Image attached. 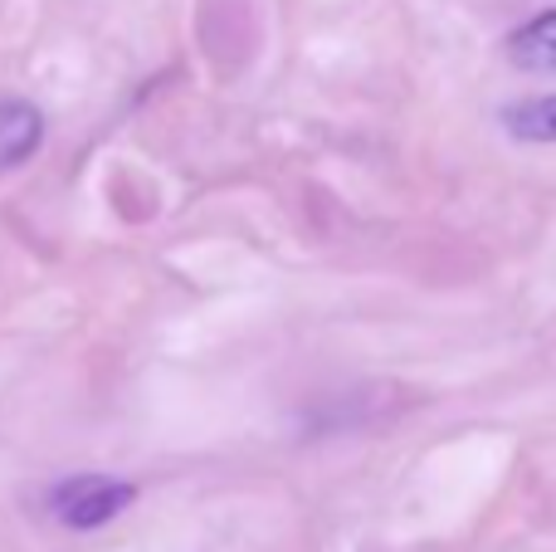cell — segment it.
I'll list each match as a JSON object with an SVG mask.
<instances>
[{
  "instance_id": "obj_4",
  "label": "cell",
  "mask_w": 556,
  "mask_h": 552,
  "mask_svg": "<svg viewBox=\"0 0 556 552\" xmlns=\"http://www.w3.org/2000/svg\"><path fill=\"white\" fill-rule=\"evenodd\" d=\"M503 127L518 142H556V93L522 98V103L503 108Z\"/></svg>"
},
{
  "instance_id": "obj_1",
  "label": "cell",
  "mask_w": 556,
  "mask_h": 552,
  "mask_svg": "<svg viewBox=\"0 0 556 552\" xmlns=\"http://www.w3.org/2000/svg\"><path fill=\"white\" fill-rule=\"evenodd\" d=\"M132 499H137V489L127 485V479H113V475H74V479H64V485H54V494H49V509H54V518L64 528H78V534H88V528L113 524V518L123 514Z\"/></svg>"
},
{
  "instance_id": "obj_3",
  "label": "cell",
  "mask_w": 556,
  "mask_h": 552,
  "mask_svg": "<svg viewBox=\"0 0 556 552\" xmlns=\"http://www.w3.org/2000/svg\"><path fill=\"white\" fill-rule=\"evenodd\" d=\"M508 59L522 74H556V5L508 35Z\"/></svg>"
},
{
  "instance_id": "obj_2",
  "label": "cell",
  "mask_w": 556,
  "mask_h": 552,
  "mask_svg": "<svg viewBox=\"0 0 556 552\" xmlns=\"http://www.w3.org/2000/svg\"><path fill=\"white\" fill-rule=\"evenodd\" d=\"M45 142V117L25 98H0V166H20Z\"/></svg>"
}]
</instances>
